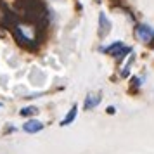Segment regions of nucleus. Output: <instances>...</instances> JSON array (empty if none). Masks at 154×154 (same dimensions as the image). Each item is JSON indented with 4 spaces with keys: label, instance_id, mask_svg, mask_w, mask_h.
Listing matches in <instances>:
<instances>
[{
    "label": "nucleus",
    "instance_id": "20e7f679",
    "mask_svg": "<svg viewBox=\"0 0 154 154\" xmlns=\"http://www.w3.org/2000/svg\"><path fill=\"white\" fill-rule=\"evenodd\" d=\"M23 130L26 133H36V132H42L43 130V123L36 121V119H29L23 125Z\"/></svg>",
    "mask_w": 154,
    "mask_h": 154
},
{
    "label": "nucleus",
    "instance_id": "1a4fd4ad",
    "mask_svg": "<svg viewBox=\"0 0 154 154\" xmlns=\"http://www.w3.org/2000/svg\"><path fill=\"white\" fill-rule=\"evenodd\" d=\"M0 23H4V24H7V23H9V14L4 11L2 5H0Z\"/></svg>",
    "mask_w": 154,
    "mask_h": 154
},
{
    "label": "nucleus",
    "instance_id": "39448f33",
    "mask_svg": "<svg viewBox=\"0 0 154 154\" xmlns=\"http://www.w3.org/2000/svg\"><path fill=\"white\" fill-rule=\"evenodd\" d=\"M99 21H100V31H99V35H100V36H106L107 33H109V29H111V23L107 21L106 14H100V16H99Z\"/></svg>",
    "mask_w": 154,
    "mask_h": 154
},
{
    "label": "nucleus",
    "instance_id": "9d476101",
    "mask_svg": "<svg viewBox=\"0 0 154 154\" xmlns=\"http://www.w3.org/2000/svg\"><path fill=\"white\" fill-rule=\"evenodd\" d=\"M0 35H2V31H0Z\"/></svg>",
    "mask_w": 154,
    "mask_h": 154
},
{
    "label": "nucleus",
    "instance_id": "423d86ee",
    "mask_svg": "<svg viewBox=\"0 0 154 154\" xmlns=\"http://www.w3.org/2000/svg\"><path fill=\"white\" fill-rule=\"evenodd\" d=\"M99 102H100L99 95H88V97L85 99V109H92V107L99 106Z\"/></svg>",
    "mask_w": 154,
    "mask_h": 154
},
{
    "label": "nucleus",
    "instance_id": "7ed1b4c3",
    "mask_svg": "<svg viewBox=\"0 0 154 154\" xmlns=\"http://www.w3.org/2000/svg\"><path fill=\"white\" fill-rule=\"evenodd\" d=\"M104 50H106V52H109V54H112L116 59H123V56L128 52V49H126L121 42L112 43V45H109V47H107V49H104Z\"/></svg>",
    "mask_w": 154,
    "mask_h": 154
},
{
    "label": "nucleus",
    "instance_id": "6e6552de",
    "mask_svg": "<svg viewBox=\"0 0 154 154\" xmlns=\"http://www.w3.org/2000/svg\"><path fill=\"white\" fill-rule=\"evenodd\" d=\"M35 112H38V109L33 107V106H28V107H23L21 109V116H29V114H35Z\"/></svg>",
    "mask_w": 154,
    "mask_h": 154
},
{
    "label": "nucleus",
    "instance_id": "0eeeda50",
    "mask_svg": "<svg viewBox=\"0 0 154 154\" xmlns=\"http://www.w3.org/2000/svg\"><path fill=\"white\" fill-rule=\"evenodd\" d=\"M75 118H76V106H73V107H71V111L68 112V116H66L63 121H61V126H68Z\"/></svg>",
    "mask_w": 154,
    "mask_h": 154
},
{
    "label": "nucleus",
    "instance_id": "9b49d317",
    "mask_svg": "<svg viewBox=\"0 0 154 154\" xmlns=\"http://www.w3.org/2000/svg\"><path fill=\"white\" fill-rule=\"evenodd\" d=\"M0 107H2V104H0Z\"/></svg>",
    "mask_w": 154,
    "mask_h": 154
},
{
    "label": "nucleus",
    "instance_id": "f03ea898",
    "mask_svg": "<svg viewBox=\"0 0 154 154\" xmlns=\"http://www.w3.org/2000/svg\"><path fill=\"white\" fill-rule=\"evenodd\" d=\"M135 35H137L139 40L149 43V42L154 40V29L151 28V26H147V24H139L137 29H135Z\"/></svg>",
    "mask_w": 154,
    "mask_h": 154
},
{
    "label": "nucleus",
    "instance_id": "f257e3e1",
    "mask_svg": "<svg viewBox=\"0 0 154 154\" xmlns=\"http://www.w3.org/2000/svg\"><path fill=\"white\" fill-rule=\"evenodd\" d=\"M28 28H29V26L21 24V23L16 21L14 24H12V33H14V38L21 43L23 47H35V45H36V35L31 31V29H28Z\"/></svg>",
    "mask_w": 154,
    "mask_h": 154
}]
</instances>
